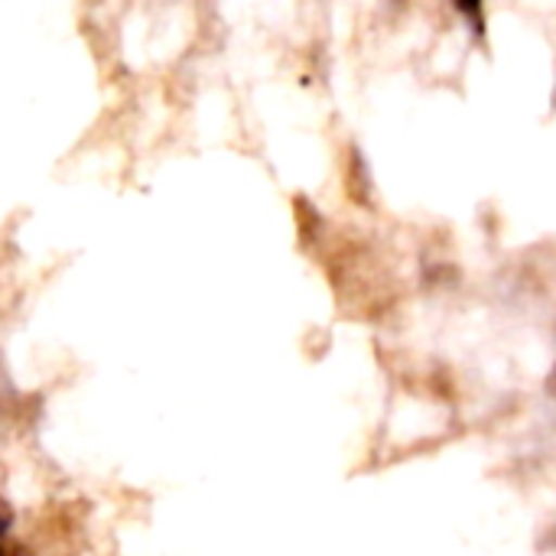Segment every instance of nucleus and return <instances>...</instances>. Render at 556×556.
<instances>
[{
	"mask_svg": "<svg viewBox=\"0 0 556 556\" xmlns=\"http://www.w3.org/2000/svg\"><path fill=\"white\" fill-rule=\"evenodd\" d=\"M456 7L472 20H479V13H482V0H456Z\"/></svg>",
	"mask_w": 556,
	"mask_h": 556,
	"instance_id": "1",
	"label": "nucleus"
},
{
	"mask_svg": "<svg viewBox=\"0 0 556 556\" xmlns=\"http://www.w3.org/2000/svg\"><path fill=\"white\" fill-rule=\"evenodd\" d=\"M554 388H556V371H554Z\"/></svg>",
	"mask_w": 556,
	"mask_h": 556,
	"instance_id": "2",
	"label": "nucleus"
}]
</instances>
